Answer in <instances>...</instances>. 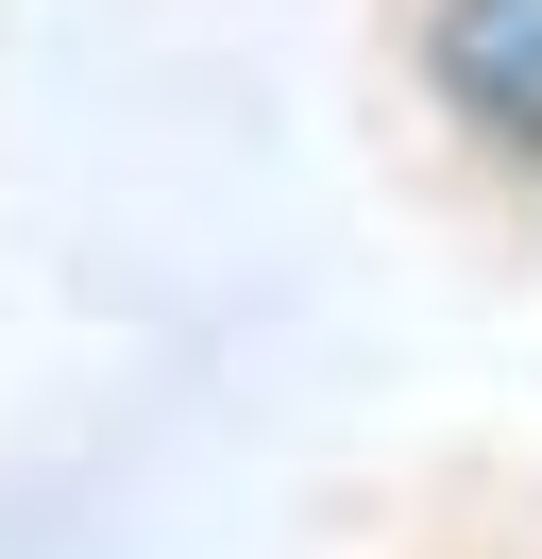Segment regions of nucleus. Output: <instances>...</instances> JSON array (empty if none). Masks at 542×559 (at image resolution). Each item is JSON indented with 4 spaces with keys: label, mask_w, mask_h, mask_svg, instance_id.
<instances>
[{
    "label": "nucleus",
    "mask_w": 542,
    "mask_h": 559,
    "mask_svg": "<svg viewBox=\"0 0 542 559\" xmlns=\"http://www.w3.org/2000/svg\"><path fill=\"white\" fill-rule=\"evenodd\" d=\"M440 69H458L474 119H526L542 136V0H458L440 17Z\"/></svg>",
    "instance_id": "f257e3e1"
}]
</instances>
